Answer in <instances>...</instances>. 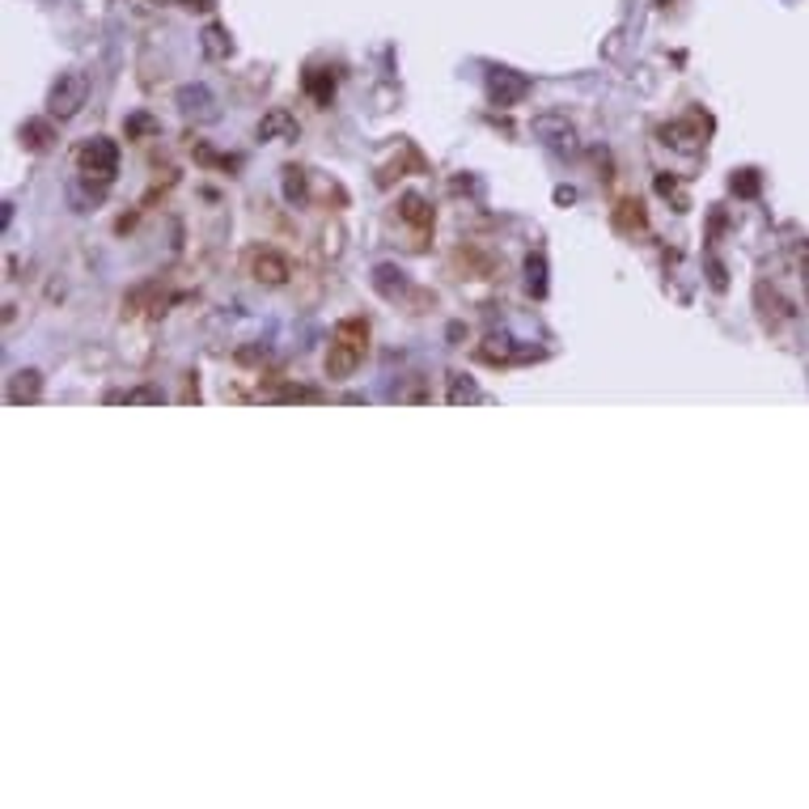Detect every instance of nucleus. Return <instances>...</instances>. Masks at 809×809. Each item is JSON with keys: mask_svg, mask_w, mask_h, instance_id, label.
I'll return each instance as SVG.
<instances>
[{"mask_svg": "<svg viewBox=\"0 0 809 809\" xmlns=\"http://www.w3.org/2000/svg\"><path fill=\"white\" fill-rule=\"evenodd\" d=\"M657 4H670V0H657Z\"/></svg>", "mask_w": 809, "mask_h": 809, "instance_id": "obj_24", "label": "nucleus"}, {"mask_svg": "<svg viewBox=\"0 0 809 809\" xmlns=\"http://www.w3.org/2000/svg\"><path fill=\"white\" fill-rule=\"evenodd\" d=\"M174 4H182V9H195V13H208L216 0H174Z\"/></svg>", "mask_w": 809, "mask_h": 809, "instance_id": "obj_22", "label": "nucleus"}, {"mask_svg": "<svg viewBox=\"0 0 809 809\" xmlns=\"http://www.w3.org/2000/svg\"><path fill=\"white\" fill-rule=\"evenodd\" d=\"M76 170H81V179L93 182V191L102 195L115 174H119V145L115 140H106V136H93L85 140L81 149H76Z\"/></svg>", "mask_w": 809, "mask_h": 809, "instance_id": "obj_2", "label": "nucleus"}, {"mask_svg": "<svg viewBox=\"0 0 809 809\" xmlns=\"http://www.w3.org/2000/svg\"><path fill=\"white\" fill-rule=\"evenodd\" d=\"M301 85H305V93H310L318 106H330V93H335V73H330V68H318V64H310V68H305V76H301Z\"/></svg>", "mask_w": 809, "mask_h": 809, "instance_id": "obj_9", "label": "nucleus"}, {"mask_svg": "<svg viewBox=\"0 0 809 809\" xmlns=\"http://www.w3.org/2000/svg\"><path fill=\"white\" fill-rule=\"evenodd\" d=\"M90 98V76L85 73H60V81L51 85V98H47V110H51V119H73L81 115V106Z\"/></svg>", "mask_w": 809, "mask_h": 809, "instance_id": "obj_3", "label": "nucleus"}, {"mask_svg": "<svg viewBox=\"0 0 809 809\" xmlns=\"http://www.w3.org/2000/svg\"><path fill=\"white\" fill-rule=\"evenodd\" d=\"M22 145L31 153H47L51 145H56V128H51V119H26L22 123Z\"/></svg>", "mask_w": 809, "mask_h": 809, "instance_id": "obj_11", "label": "nucleus"}, {"mask_svg": "<svg viewBox=\"0 0 809 809\" xmlns=\"http://www.w3.org/2000/svg\"><path fill=\"white\" fill-rule=\"evenodd\" d=\"M530 93V81L522 73H513V68H492L488 73V98L496 106H517Z\"/></svg>", "mask_w": 809, "mask_h": 809, "instance_id": "obj_6", "label": "nucleus"}, {"mask_svg": "<svg viewBox=\"0 0 809 809\" xmlns=\"http://www.w3.org/2000/svg\"><path fill=\"white\" fill-rule=\"evenodd\" d=\"M369 356V322L365 318H339L335 330H330V347H327V360H322V369H327L330 382H347V377L356 374L360 365Z\"/></svg>", "mask_w": 809, "mask_h": 809, "instance_id": "obj_1", "label": "nucleus"}, {"mask_svg": "<svg viewBox=\"0 0 809 809\" xmlns=\"http://www.w3.org/2000/svg\"><path fill=\"white\" fill-rule=\"evenodd\" d=\"M479 399V390L470 386V382H462V377H453L450 382V403H475Z\"/></svg>", "mask_w": 809, "mask_h": 809, "instance_id": "obj_19", "label": "nucleus"}, {"mask_svg": "<svg viewBox=\"0 0 809 809\" xmlns=\"http://www.w3.org/2000/svg\"><path fill=\"white\" fill-rule=\"evenodd\" d=\"M39 390H43L39 369H26V374H17V382L9 386V403H34V399H39Z\"/></svg>", "mask_w": 809, "mask_h": 809, "instance_id": "obj_12", "label": "nucleus"}, {"mask_svg": "<svg viewBox=\"0 0 809 809\" xmlns=\"http://www.w3.org/2000/svg\"><path fill=\"white\" fill-rule=\"evenodd\" d=\"M611 225L619 229V233H640V229L648 225V212L645 204L636 199V195H628V199H619L615 212H611Z\"/></svg>", "mask_w": 809, "mask_h": 809, "instance_id": "obj_8", "label": "nucleus"}, {"mask_svg": "<svg viewBox=\"0 0 809 809\" xmlns=\"http://www.w3.org/2000/svg\"><path fill=\"white\" fill-rule=\"evenodd\" d=\"M128 403H162V390H153V386L132 390V394H128Z\"/></svg>", "mask_w": 809, "mask_h": 809, "instance_id": "obj_20", "label": "nucleus"}, {"mask_svg": "<svg viewBox=\"0 0 809 809\" xmlns=\"http://www.w3.org/2000/svg\"><path fill=\"white\" fill-rule=\"evenodd\" d=\"M297 140V119L288 115L285 106H276V110H268V119L259 123V140Z\"/></svg>", "mask_w": 809, "mask_h": 809, "instance_id": "obj_10", "label": "nucleus"}, {"mask_svg": "<svg viewBox=\"0 0 809 809\" xmlns=\"http://www.w3.org/2000/svg\"><path fill=\"white\" fill-rule=\"evenodd\" d=\"M246 271H251L255 285H268V288L288 285V276H293L288 259L280 255V251H271V246H255V251L246 255Z\"/></svg>", "mask_w": 809, "mask_h": 809, "instance_id": "obj_4", "label": "nucleus"}, {"mask_svg": "<svg viewBox=\"0 0 809 809\" xmlns=\"http://www.w3.org/2000/svg\"><path fill=\"white\" fill-rule=\"evenodd\" d=\"M399 221L411 225L420 238H428V233H433V208H428V199L416 195V191H407L403 199H399Z\"/></svg>", "mask_w": 809, "mask_h": 809, "instance_id": "obj_7", "label": "nucleus"}, {"mask_svg": "<svg viewBox=\"0 0 809 809\" xmlns=\"http://www.w3.org/2000/svg\"><path fill=\"white\" fill-rule=\"evenodd\" d=\"M204 51H208L212 60H225L229 56V39L221 26H208V31H204Z\"/></svg>", "mask_w": 809, "mask_h": 809, "instance_id": "obj_16", "label": "nucleus"}, {"mask_svg": "<svg viewBox=\"0 0 809 809\" xmlns=\"http://www.w3.org/2000/svg\"><path fill=\"white\" fill-rule=\"evenodd\" d=\"M525 285H530V293H534V297H542V293H547V259H542V255H530V259H525Z\"/></svg>", "mask_w": 809, "mask_h": 809, "instance_id": "obj_15", "label": "nucleus"}, {"mask_svg": "<svg viewBox=\"0 0 809 809\" xmlns=\"http://www.w3.org/2000/svg\"><path fill=\"white\" fill-rule=\"evenodd\" d=\"M729 191L734 195H759V174H754V170H737L734 179H729Z\"/></svg>", "mask_w": 809, "mask_h": 809, "instance_id": "obj_18", "label": "nucleus"}, {"mask_svg": "<svg viewBox=\"0 0 809 809\" xmlns=\"http://www.w3.org/2000/svg\"><path fill=\"white\" fill-rule=\"evenodd\" d=\"M374 285L382 288V297H390V301H399V297H403V293H407V280H403V271H394V268H377Z\"/></svg>", "mask_w": 809, "mask_h": 809, "instance_id": "obj_14", "label": "nucleus"}, {"mask_svg": "<svg viewBox=\"0 0 809 809\" xmlns=\"http://www.w3.org/2000/svg\"><path fill=\"white\" fill-rule=\"evenodd\" d=\"M280 174H285V199H288V204H305V195H310V179H305V170H301V165H285Z\"/></svg>", "mask_w": 809, "mask_h": 809, "instance_id": "obj_13", "label": "nucleus"}, {"mask_svg": "<svg viewBox=\"0 0 809 809\" xmlns=\"http://www.w3.org/2000/svg\"><path fill=\"white\" fill-rule=\"evenodd\" d=\"M555 204H576V191L572 187H555Z\"/></svg>", "mask_w": 809, "mask_h": 809, "instance_id": "obj_23", "label": "nucleus"}, {"mask_svg": "<svg viewBox=\"0 0 809 809\" xmlns=\"http://www.w3.org/2000/svg\"><path fill=\"white\" fill-rule=\"evenodd\" d=\"M661 145H670V149H682V153H704V136H708V119L704 115H687L682 123H665L661 128Z\"/></svg>", "mask_w": 809, "mask_h": 809, "instance_id": "obj_5", "label": "nucleus"}, {"mask_svg": "<svg viewBox=\"0 0 809 809\" xmlns=\"http://www.w3.org/2000/svg\"><path fill=\"white\" fill-rule=\"evenodd\" d=\"M140 132H153V119H145V115H136V119L128 123V136H140Z\"/></svg>", "mask_w": 809, "mask_h": 809, "instance_id": "obj_21", "label": "nucleus"}, {"mask_svg": "<svg viewBox=\"0 0 809 809\" xmlns=\"http://www.w3.org/2000/svg\"><path fill=\"white\" fill-rule=\"evenodd\" d=\"M657 191L665 195V199H674V208H678V212H687V208H690V195L682 191V187H678L674 179H665V174H657Z\"/></svg>", "mask_w": 809, "mask_h": 809, "instance_id": "obj_17", "label": "nucleus"}]
</instances>
